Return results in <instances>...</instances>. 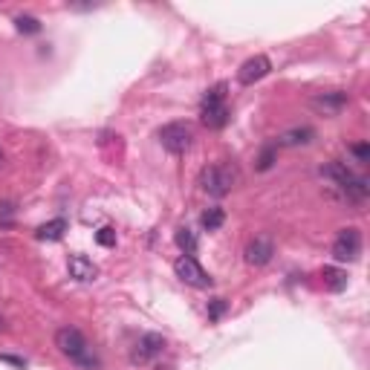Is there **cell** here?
<instances>
[{
  "instance_id": "603a6c76",
  "label": "cell",
  "mask_w": 370,
  "mask_h": 370,
  "mask_svg": "<svg viewBox=\"0 0 370 370\" xmlns=\"http://www.w3.org/2000/svg\"><path fill=\"white\" fill-rule=\"evenodd\" d=\"M353 156H356V159H362V163H367V159H370V145H367V142L353 145Z\"/></svg>"
},
{
  "instance_id": "7a4b0ae2",
  "label": "cell",
  "mask_w": 370,
  "mask_h": 370,
  "mask_svg": "<svg viewBox=\"0 0 370 370\" xmlns=\"http://www.w3.org/2000/svg\"><path fill=\"white\" fill-rule=\"evenodd\" d=\"M321 176L333 180V183L347 194V200H353V203H362V200L367 197V191H370L367 180L356 176L344 163H327V165H321Z\"/></svg>"
},
{
  "instance_id": "cb8c5ba5",
  "label": "cell",
  "mask_w": 370,
  "mask_h": 370,
  "mask_svg": "<svg viewBox=\"0 0 370 370\" xmlns=\"http://www.w3.org/2000/svg\"><path fill=\"white\" fill-rule=\"evenodd\" d=\"M3 165H6V154H3V151H0V168H3Z\"/></svg>"
},
{
  "instance_id": "ac0fdd59",
  "label": "cell",
  "mask_w": 370,
  "mask_h": 370,
  "mask_svg": "<svg viewBox=\"0 0 370 370\" xmlns=\"http://www.w3.org/2000/svg\"><path fill=\"white\" fill-rule=\"evenodd\" d=\"M226 84H214V87H208L205 90V95H203V107H208V104H223V102H226Z\"/></svg>"
},
{
  "instance_id": "277c9868",
  "label": "cell",
  "mask_w": 370,
  "mask_h": 370,
  "mask_svg": "<svg viewBox=\"0 0 370 370\" xmlns=\"http://www.w3.org/2000/svg\"><path fill=\"white\" fill-rule=\"evenodd\" d=\"M191 139H194V133H191V124L185 122H171L159 131V142H163L168 154H185L191 148Z\"/></svg>"
},
{
  "instance_id": "5b68a950",
  "label": "cell",
  "mask_w": 370,
  "mask_h": 370,
  "mask_svg": "<svg viewBox=\"0 0 370 370\" xmlns=\"http://www.w3.org/2000/svg\"><path fill=\"white\" fill-rule=\"evenodd\" d=\"M174 272H176V278L185 281L188 286H197V289L212 286V278H208V272H205L191 255L176 257V261H174Z\"/></svg>"
},
{
  "instance_id": "52a82bcc",
  "label": "cell",
  "mask_w": 370,
  "mask_h": 370,
  "mask_svg": "<svg viewBox=\"0 0 370 370\" xmlns=\"http://www.w3.org/2000/svg\"><path fill=\"white\" fill-rule=\"evenodd\" d=\"M163 353H165V339H163V335H159V333H145L142 339L136 342L133 353H131V362L133 364H148L156 356H163Z\"/></svg>"
},
{
  "instance_id": "4fadbf2b",
  "label": "cell",
  "mask_w": 370,
  "mask_h": 370,
  "mask_svg": "<svg viewBox=\"0 0 370 370\" xmlns=\"http://www.w3.org/2000/svg\"><path fill=\"white\" fill-rule=\"evenodd\" d=\"M321 281H324L330 293H342V289H347V272L339 266H324L321 269Z\"/></svg>"
},
{
  "instance_id": "5bb4252c",
  "label": "cell",
  "mask_w": 370,
  "mask_h": 370,
  "mask_svg": "<svg viewBox=\"0 0 370 370\" xmlns=\"http://www.w3.org/2000/svg\"><path fill=\"white\" fill-rule=\"evenodd\" d=\"M315 139V131L313 127H293V131H286L278 145H286V148H298V145H310Z\"/></svg>"
},
{
  "instance_id": "2e32d148",
  "label": "cell",
  "mask_w": 370,
  "mask_h": 370,
  "mask_svg": "<svg viewBox=\"0 0 370 370\" xmlns=\"http://www.w3.org/2000/svg\"><path fill=\"white\" fill-rule=\"evenodd\" d=\"M174 240H176V246H180L185 255H194L197 252V237H194V232H191V229H176Z\"/></svg>"
},
{
  "instance_id": "3957f363",
  "label": "cell",
  "mask_w": 370,
  "mask_h": 370,
  "mask_svg": "<svg viewBox=\"0 0 370 370\" xmlns=\"http://www.w3.org/2000/svg\"><path fill=\"white\" fill-rule=\"evenodd\" d=\"M234 180L237 176L229 165H208L200 174V185H203L205 194H212V197H226L234 188Z\"/></svg>"
},
{
  "instance_id": "9a60e30c",
  "label": "cell",
  "mask_w": 370,
  "mask_h": 370,
  "mask_svg": "<svg viewBox=\"0 0 370 370\" xmlns=\"http://www.w3.org/2000/svg\"><path fill=\"white\" fill-rule=\"evenodd\" d=\"M64 232H67V220H64V217H55V220H50V223H44V226L35 232V237H38V240H61Z\"/></svg>"
},
{
  "instance_id": "7402d4cb",
  "label": "cell",
  "mask_w": 370,
  "mask_h": 370,
  "mask_svg": "<svg viewBox=\"0 0 370 370\" xmlns=\"http://www.w3.org/2000/svg\"><path fill=\"white\" fill-rule=\"evenodd\" d=\"M223 313H226V301H223V298H214V301H212V307H208V318L217 321Z\"/></svg>"
},
{
  "instance_id": "ffe728a7",
  "label": "cell",
  "mask_w": 370,
  "mask_h": 370,
  "mask_svg": "<svg viewBox=\"0 0 370 370\" xmlns=\"http://www.w3.org/2000/svg\"><path fill=\"white\" fill-rule=\"evenodd\" d=\"M15 26H18V32H24V35H35V32H41L38 18H32V15H21V18L15 21Z\"/></svg>"
},
{
  "instance_id": "e0dca14e",
  "label": "cell",
  "mask_w": 370,
  "mask_h": 370,
  "mask_svg": "<svg viewBox=\"0 0 370 370\" xmlns=\"http://www.w3.org/2000/svg\"><path fill=\"white\" fill-rule=\"evenodd\" d=\"M200 223H203V229L214 232V229H220L223 223H226V214H223V208H208V212H203Z\"/></svg>"
},
{
  "instance_id": "d6986e66",
  "label": "cell",
  "mask_w": 370,
  "mask_h": 370,
  "mask_svg": "<svg viewBox=\"0 0 370 370\" xmlns=\"http://www.w3.org/2000/svg\"><path fill=\"white\" fill-rule=\"evenodd\" d=\"M275 159H278V145H266V148L261 151V156H257V171H269L272 165H275Z\"/></svg>"
},
{
  "instance_id": "9c48e42d",
  "label": "cell",
  "mask_w": 370,
  "mask_h": 370,
  "mask_svg": "<svg viewBox=\"0 0 370 370\" xmlns=\"http://www.w3.org/2000/svg\"><path fill=\"white\" fill-rule=\"evenodd\" d=\"M272 70V64H269V58L266 55H255V58H249L243 67H240V73H237V78H240V84H246V87H252L255 82H261V78L266 75Z\"/></svg>"
},
{
  "instance_id": "6da1fadb",
  "label": "cell",
  "mask_w": 370,
  "mask_h": 370,
  "mask_svg": "<svg viewBox=\"0 0 370 370\" xmlns=\"http://www.w3.org/2000/svg\"><path fill=\"white\" fill-rule=\"evenodd\" d=\"M55 347L64 353V356H70L75 364H82L87 370H93L95 364H99V359H95L90 353V347H87V339L75 327H61L55 333Z\"/></svg>"
},
{
  "instance_id": "7c38bea8",
  "label": "cell",
  "mask_w": 370,
  "mask_h": 370,
  "mask_svg": "<svg viewBox=\"0 0 370 370\" xmlns=\"http://www.w3.org/2000/svg\"><path fill=\"white\" fill-rule=\"evenodd\" d=\"M70 275L75 281H95V275H99V266H95L90 257H84V255H73L70 257Z\"/></svg>"
},
{
  "instance_id": "8fae6325",
  "label": "cell",
  "mask_w": 370,
  "mask_h": 370,
  "mask_svg": "<svg viewBox=\"0 0 370 370\" xmlns=\"http://www.w3.org/2000/svg\"><path fill=\"white\" fill-rule=\"evenodd\" d=\"M200 122L208 127V131H220V127H226V122H229V107H226V102H223V104H208V107H203V110H200Z\"/></svg>"
},
{
  "instance_id": "30bf717a",
  "label": "cell",
  "mask_w": 370,
  "mask_h": 370,
  "mask_svg": "<svg viewBox=\"0 0 370 370\" xmlns=\"http://www.w3.org/2000/svg\"><path fill=\"white\" fill-rule=\"evenodd\" d=\"M313 107L318 110V113H324V116H335V113H342V110L347 107V93H342V90L321 93V95L313 99Z\"/></svg>"
},
{
  "instance_id": "8992f818",
  "label": "cell",
  "mask_w": 370,
  "mask_h": 370,
  "mask_svg": "<svg viewBox=\"0 0 370 370\" xmlns=\"http://www.w3.org/2000/svg\"><path fill=\"white\" fill-rule=\"evenodd\" d=\"M359 252H362V234H359V229H342L339 232V237H335V243H333V257L339 263H353L359 257Z\"/></svg>"
},
{
  "instance_id": "44dd1931",
  "label": "cell",
  "mask_w": 370,
  "mask_h": 370,
  "mask_svg": "<svg viewBox=\"0 0 370 370\" xmlns=\"http://www.w3.org/2000/svg\"><path fill=\"white\" fill-rule=\"evenodd\" d=\"M95 240H99L102 246H116V232L113 229H99L95 232Z\"/></svg>"
},
{
  "instance_id": "ba28073f",
  "label": "cell",
  "mask_w": 370,
  "mask_h": 370,
  "mask_svg": "<svg viewBox=\"0 0 370 370\" xmlns=\"http://www.w3.org/2000/svg\"><path fill=\"white\" fill-rule=\"evenodd\" d=\"M272 255H275V243H272V237L257 234L246 246V263L249 266H266L272 261Z\"/></svg>"
}]
</instances>
